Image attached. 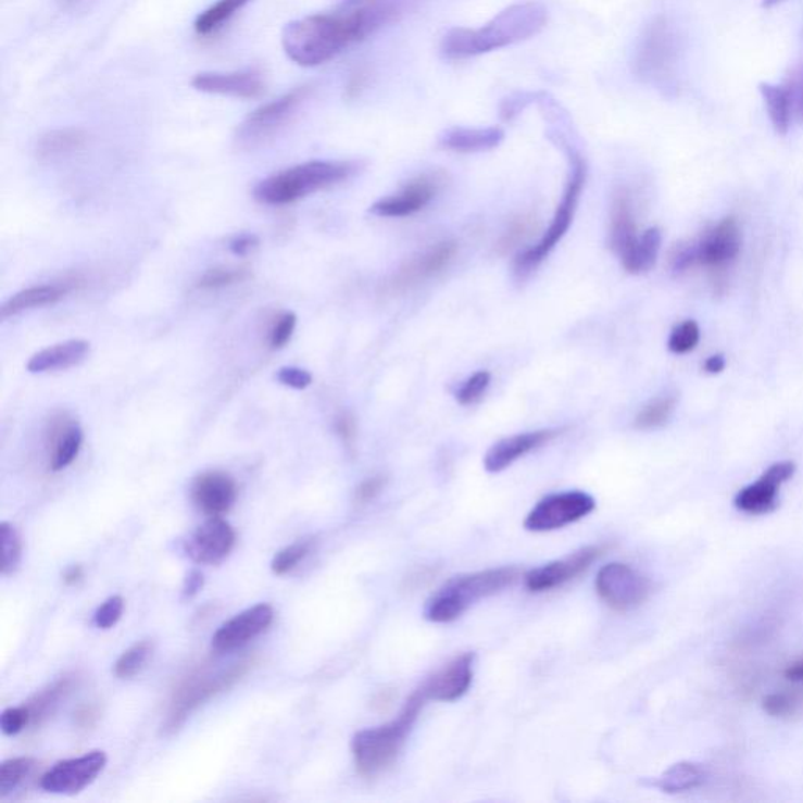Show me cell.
<instances>
[{
    "instance_id": "obj_41",
    "label": "cell",
    "mask_w": 803,
    "mask_h": 803,
    "mask_svg": "<svg viewBox=\"0 0 803 803\" xmlns=\"http://www.w3.org/2000/svg\"><path fill=\"white\" fill-rule=\"evenodd\" d=\"M700 341V328L697 322L686 321L674 328L670 338H668V350L682 355V353L692 352Z\"/></svg>"
},
{
    "instance_id": "obj_49",
    "label": "cell",
    "mask_w": 803,
    "mask_h": 803,
    "mask_svg": "<svg viewBox=\"0 0 803 803\" xmlns=\"http://www.w3.org/2000/svg\"><path fill=\"white\" fill-rule=\"evenodd\" d=\"M277 380L285 387L305 389L313 384V375L300 367H283L278 371Z\"/></svg>"
},
{
    "instance_id": "obj_45",
    "label": "cell",
    "mask_w": 803,
    "mask_h": 803,
    "mask_svg": "<svg viewBox=\"0 0 803 803\" xmlns=\"http://www.w3.org/2000/svg\"><path fill=\"white\" fill-rule=\"evenodd\" d=\"M123 612H125V600L118 595L111 597L95 612V625L101 629H111L118 624Z\"/></svg>"
},
{
    "instance_id": "obj_30",
    "label": "cell",
    "mask_w": 803,
    "mask_h": 803,
    "mask_svg": "<svg viewBox=\"0 0 803 803\" xmlns=\"http://www.w3.org/2000/svg\"><path fill=\"white\" fill-rule=\"evenodd\" d=\"M706 780V770L700 764L681 762L668 767L657 780V787L667 794H678L702 787Z\"/></svg>"
},
{
    "instance_id": "obj_17",
    "label": "cell",
    "mask_w": 803,
    "mask_h": 803,
    "mask_svg": "<svg viewBox=\"0 0 803 803\" xmlns=\"http://www.w3.org/2000/svg\"><path fill=\"white\" fill-rule=\"evenodd\" d=\"M443 179L438 175H423L406 184L401 192L389 195L373 204L371 212L377 217L402 218L410 217L423 211L437 197Z\"/></svg>"
},
{
    "instance_id": "obj_18",
    "label": "cell",
    "mask_w": 803,
    "mask_h": 803,
    "mask_svg": "<svg viewBox=\"0 0 803 803\" xmlns=\"http://www.w3.org/2000/svg\"><path fill=\"white\" fill-rule=\"evenodd\" d=\"M457 254V243L446 240L430 247L399 268L398 274L389 283L391 291L402 292L415 288L419 283L426 281L435 275L443 272V268L454 260Z\"/></svg>"
},
{
    "instance_id": "obj_6",
    "label": "cell",
    "mask_w": 803,
    "mask_h": 803,
    "mask_svg": "<svg viewBox=\"0 0 803 803\" xmlns=\"http://www.w3.org/2000/svg\"><path fill=\"white\" fill-rule=\"evenodd\" d=\"M586 162L579 155H576L573 159V172L572 176H569L567 189H565L564 197H562L557 209H555L550 228L547 229V233H544L536 246L523 251L516 258L515 272L518 274V277H527L530 272L536 271L550 256L551 251L561 242L562 237L567 235L573 218H575L576 209H578L579 198H581L584 184H586Z\"/></svg>"
},
{
    "instance_id": "obj_38",
    "label": "cell",
    "mask_w": 803,
    "mask_h": 803,
    "mask_svg": "<svg viewBox=\"0 0 803 803\" xmlns=\"http://www.w3.org/2000/svg\"><path fill=\"white\" fill-rule=\"evenodd\" d=\"M0 540H2V575H13L23 561V540L16 527L7 522L0 525Z\"/></svg>"
},
{
    "instance_id": "obj_33",
    "label": "cell",
    "mask_w": 803,
    "mask_h": 803,
    "mask_svg": "<svg viewBox=\"0 0 803 803\" xmlns=\"http://www.w3.org/2000/svg\"><path fill=\"white\" fill-rule=\"evenodd\" d=\"M74 688V677L60 678L54 685L46 688L45 691L37 693L30 702L27 703L28 713H30L32 725L41 724L46 717L54 713L57 706Z\"/></svg>"
},
{
    "instance_id": "obj_46",
    "label": "cell",
    "mask_w": 803,
    "mask_h": 803,
    "mask_svg": "<svg viewBox=\"0 0 803 803\" xmlns=\"http://www.w3.org/2000/svg\"><path fill=\"white\" fill-rule=\"evenodd\" d=\"M699 261V246L697 243L681 242L674 247L670 251L672 272L675 275L686 274L693 264Z\"/></svg>"
},
{
    "instance_id": "obj_61",
    "label": "cell",
    "mask_w": 803,
    "mask_h": 803,
    "mask_svg": "<svg viewBox=\"0 0 803 803\" xmlns=\"http://www.w3.org/2000/svg\"><path fill=\"white\" fill-rule=\"evenodd\" d=\"M66 3H74L77 2V0H65Z\"/></svg>"
},
{
    "instance_id": "obj_5",
    "label": "cell",
    "mask_w": 803,
    "mask_h": 803,
    "mask_svg": "<svg viewBox=\"0 0 803 803\" xmlns=\"http://www.w3.org/2000/svg\"><path fill=\"white\" fill-rule=\"evenodd\" d=\"M519 578L516 568H493L457 576L434 593L424 607V617L434 624H451L462 617L474 603L497 595Z\"/></svg>"
},
{
    "instance_id": "obj_31",
    "label": "cell",
    "mask_w": 803,
    "mask_h": 803,
    "mask_svg": "<svg viewBox=\"0 0 803 803\" xmlns=\"http://www.w3.org/2000/svg\"><path fill=\"white\" fill-rule=\"evenodd\" d=\"M760 91L769 113L770 123L780 136H787L791 127L792 97L781 85L762 84Z\"/></svg>"
},
{
    "instance_id": "obj_10",
    "label": "cell",
    "mask_w": 803,
    "mask_h": 803,
    "mask_svg": "<svg viewBox=\"0 0 803 803\" xmlns=\"http://www.w3.org/2000/svg\"><path fill=\"white\" fill-rule=\"evenodd\" d=\"M597 592L614 611L635 610L649 598L651 586L645 576L629 565L614 562L598 572Z\"/></svg>"
},
{
    "instance_id": "obj_3",
    "label": "cell",
    "mask_w": 803,
    "mask_h": 803,
    "mask_svg": "<svg viewBox=\"0 0 803 803\" xmlns=\"http://www.w3.org/2000/svg\"><path fill=\"white\" fill-rule=\"evenodd\" d=\"M426 703V697L417 689L406 700L398 719L388 722L381 727L361 730L353 736V760L361 777L381 776L396 763Z\"/></svg>"
},
{
    "instance_id": "obj_22",
    "label": "cell",
    "mask_w": 803,
    "mask_h": 803,
    "mask_svg": "<svg viewBox=\"0 0 803 803\" xmlns=\"http://www.w3.org/2000/svg\"><path fill=\"white\" fill-rule=\"evenodd\" d=\"M699 263L720 271L736 260L742 246L741 228L736 218H724L703 235L699 243Z\"/></svg>"
},
{
    "instance_id": "obj_37",
    "label": "cell",
    "mask_w": 803,
    "mask_h": 803,
    "mask_svg": "<svg viewBox=\"0 0 803 803\" xmlns=\"http://www.w3.org/2000/svg\"><path fill=\"white\" fill-rule=\"evenodd\" d=\"M35 766H37V760L28 758V756L3 762L0 766V798L5 799L7 795L16 791V788L30 776Z\"/></svg>"
},
{
    "instance_id": "obj_21",
    "label": "cell",
    "mask_w": 803,
    "mask_h": 803,
    "mask_svg": "<svg viewBox=\"0 0 803 803\" xmlns=\"http://www.w3.org/2000/svg\"><path fill=\"white\" fill-rule=\"evenodd\" d=\"M195 90L239 99L261 98L265 91L263 76L256 71L236 73H200L192 79Z\"/></svg>"
},
{
    "instance_id": "obj_52",
    "label": "cell",
    "mask_w": 803,
    "mask_h": 803,
    "mask_svg": "<svg viewBox=\"0 0 803 803\" xmlns=\"http://www.w3.org/2000/svg\"><path fill=\"white\" fill-rule=\"evenodd\" d=\"M260 246V239L254 235H240L229 242V250L236 256H246L250 251L256 249Z\"/></svg>"
},
{
    "instance_id": "obj_44",
    "label": "cell",
    "mask_w": 803,
    "mask_h": 803,
    "mask_svg": "<svg viewBox=\"0 0 803 803\" xmlns=\"http://www.w3.org/2000/svg\"><path fill=\"white\" fill-rule=\"evenodd\" d=\"M30 725L32 717L26 705L7 707L0 716V728L7 736L20 735Z\"/></svg>"
},
{
    "instance_id": "obj_24",
    "label": "cell",
    "mask_w": 803,
    "mask_h": 803,
    "mask_svg": "<svg viewBox=\"0 0 803 803\" xmlns=\"http://www.w3.org/2000/svg\"><path fill=\"white\" fill-rule=\"evenodd\" d=\"M77 285H79L77 279H68V281L55 283V285L34 286V288L24 289V291L14 293L0 308L2 319L17 316V314L24 313V311L35 310V308L55 305L57 302L65 299L71 291H74Z\"/></svg>"
},
{
    "instance_id": "obj_26",
    "label": "cell",
    "mask_w": 803,
    "mask_h": 803,
    "mask_svg": "<svg viewBox=\"0 0 803 803\" xmlns=\"http://www.w3.org/2000/svg\"><path fill=\"white\" fill-rule=\"evenodd\" d=\"M504 140V130L501 127H484V129H472V127H452L444 130L440 137V145L444 150L454 153L469 154L484 153L494 150Z\"/></svg>"
},
{
    "instance_id": "obj_57",
    "label": "cell",
    "mask_w": 803,
    "mask_h": 803,
    "mask_svg": "<svg viewBox=\"0 0 803 803\" xmlns=\"http://www.w3.org/2000/svg\"><path fill=\"white\" fill-rule=\"evenodd\" d=\"M785 677L791 679V681H803V661L790 665L785 672Z\"/></svg>"
},
{
    "instance_id": "obj_20",
    "label": "cell",
    "mask_w": 803,
    "mask_h": 803,
    "mask_svg": "<svg viewBox=\"0 0 803 803\" xmlns=\"http://www.w3.org/2000/svg\"><path fill=\"white\" fill-rule=\"evenodd\" d=\"M190 493L201 512L209 516H222L231 511L239 490L228 473L206 472L195 477Z\"/></svg>"
},
{
    "instance_id": "obj_7",
    "label": "cell",
    "mask_w": 803,
    "mask_h": 803,
    "mask_svg": "<svg viewBox=\"0 0 803 803\" xmlns=\"http://www.w3.org/2000/svg\"><path fill=\"white\" fill-rule=\"evenodd\" d=\"M253 664V660L240 661V663L233 664L231 667L215 675L201 674L187 678L179 686L178 691L173 695L172 703H170L164 724L165 733H175L176 730H179L180 725L189 719L195 710L204 705L217 693L235 686Z\"/></svg>"
},
{
    "instance_id": "obj_42",
    "label": "cell",
    "mask_w": 803,
    "mask_h": 803,
    "mask_svg": "<svg viewBox=\"0 0 803 803\" xmlns=\"http://www.w3.org/2000/svg\"><path fill=\"white\" fill-rule=\"evenodd\" d=\"M534 229H536V218L532 215H522V217L516 218L507 233L499 240V253H509V251L519 247V243L525 242L527 237L532 235Z\"/></svg>"
},
{
    "instance_id": "obj_55",
    "label": "cell",
    "mask_w": 803,
    "mask_h": 803,
    "mask_svg": "<svg viewBox=\"0 0 803 803\" xmlns=\"http://www.w3.org/2000/svg\"><path fill=\"white\" fill-rule=\"evenodd\" d=\"M83 578L84 569L83 567H79V565H73V567L66 569L65 575H63V581L68 584V586H76V584L83 581Z\"/></svg>"
},
{
    "instance_id": "obj_14",
    "label": "cell",
    "mask_w": 803,
    "mask_h": 803,
    "mask_svg": "<svg viewBox=\"0 0 803 803\" xmlns=\"http://www.w3.org/2000/svg\"><path fill=\"white\" fill-rule=\"evenodd\" d=\"M275 611L271 604L261 603L250 610L240 612L231 620L223 624L212 638V649L218 653H229L263 635L265 629L272 625Z\"/></svg>"
},
{
    "instance_id": "obj_11",
    "label": "cell",
    "mask_w": 803,
    "mask_h": 803,
    "mask_svg": "<svg viewBox=\"0 0 803 803\" xmlns=\"http://www.w3.org/2000/svg\"><path fill=\"white\" fill-rule=\"evenodd\" d=\"M105 764L108 755L102 750H91L77 758L59 762L41 777V788L51 794H79L97 780Z\"/></svg>"
},
{
    "instance_id": "obj_59",
    "label": "cell",
    "mask_w": 803,
    "mask_h": 803,
    "mask_svg": "<svg viewBox=\"0 0 803 803\" xmlns=\"http://www.w3.org/2000/svg\"><path fill=\"white\" fill-rule=\"evenodd\" d=\"M780 2H783V0H764L763 5L767 7V9H770V7H776Z\"/></svg>"
},
{
    "instance_id": "obj_19",
    "label": "cell",
    "mask_w": 803,
    "mask_h": 803,
    "mask_svg": "<svg viewBox=\"0 0 803 803\" xmlns=\"http://www.w3.org/2000/svg\"><path fill=\"white\" fill-rule=\"evenodd\" d=\"M474 677V654L465 653L444 665L423 686L419 691L424 693L427 702H455L469 691Z\"/></svg>"
},
{
    "instance_id": "obj_51",
    "label": "cell",
    "mask_w": 803,
    "mask_h": 803,
    "mask_svg": "<svg viewBox=\"0 0 803 803\" xmlns=\"http://www.w3.org/2000/svg\"><path fill=\"white\" fill-rule=\"evenodd\" d=\"M335 430L347 448H353L356 441V421L350 413H341L335 421Z\"/></svg>"
},
{
    "instance_id": "obj_54",
    "label": "cell",
    "mask_w": 803,
    "mask_h": 803,
    "mask_svg": "<svg viewBox=\"0 0 803 803\" xmlns=\"http://www.w3.org/2000/svg\"><path fill=\"white\" fill-rule=\"evenodd\" d=\"M99 711L97 706L85 705L79 707L76 713V724L79 727L88 728L98 720Z\"/></svg>"
},
{
    "instance_id": "obj_4",
    "label": "cell",
    "mask_w": 803,
    "mask_h": 803,
    "mask_svg": "<svg viewBox=\"0 0 803 803\" xmlns=\"http://www.w3.org/2000/svg\"><path fill=\"white\" fill-rule=\"evenodd\" d=\"M350 162L313 161L283 170L254 187L253 197L267 206H285L336 186L353 175Z\"/></svg>"
},
{
    "instance_id": "obj_2",
    "label": "cell",
    "mask_w": 803,
    "mask_h": 803,
    "mask_svg": "<svg viewBox=\"0 0 803 803\" xmlns=\"http://www.w3.org/2000/svg\"><path fill=\"white\" fill-rule=\"evenodd\" d=\"M547 23L548 10L541 3H513L484 27L452 28L444 35L441 52L451 60L488 54L536 37L547 27Z\"/></svg>"
},
{
    "instance_id": "obj_29",
    "label": "cell",
    "mask_w": 803,
    "mask_h": 803,
    "mask_svg": "<svg viewBox=\"0 0 803 803\" xmlns=\"http://www.w3.org/2000/svg\"><path fill=\"white\" fill-rule=\"evenodd\" d=\"M661 243H663V235H661L660 229H647L642 236H639L635 247L622 258L625 271L632 275L645 274V272L651 271L656 264Z\"/></svg>"
},
{
    "instance_id": "obj_34",
    "label": "cell",
    "mask_w": 803,
    "mask_h": 803,
    "mask_svg": "<svg viewBox=\"0 0 803 803\" xmlns=\"http://www.w3.org/2000/svg\"><path fill=\"white\" fill-rule=\"evenodd\" d=\"M249 2L250 0H217L214 5L209 7L197 17L195 32L198 35H209L218 30L226 21L231 20Z\"/></svg>"
},
{
    "instance_id": "obj_39",
    "label": "cell",
    "mask_w": 803,
    "mask_h": 803,
    "mask_svg": "<svg viewBox=\"0 0 803 803\" xmlns=\"http://www.w3.org/2000/svg\"><path fill=\"white\" fill-rule=\"evenodd\" d=\"M313 541L303 540L283 548L272 561V572L278 576L288 575L293 568L299 567L300 562L305 561L308 554L311 553Z\"/></svg>"
},
{
    "instance_id": "obj_48",
    "label": "cell",
    "mask_w": 803,
    "mask_h": 803,
    "mask_svg": "<svg viewBox=\"0 0 803 803\" xmlns=\"http://www.w3.org/2000/svg\"><path fill=\"white\" fill-rule=\"evenodd\" d=\"M297 327V316L293 313H286L279 317L275 327L271 331V347L274 350L283 349L291 341L293 331Z\"/></svg>"
},
{
    "instance_id": "obj_12",
    "label": "cell",
    "mask_w": 803,
    "mask_h": 803,
    "mask_svg": "<svg viewBox=\"0 0 803 803\" xmlns=\"http://www.w3.org/2000/svg\"><path fill=\"white\" fill-rule=\"evenodd\" d=\"M604 551H606L604 547L582 548L562 561L551 562L543 567L532 569L526 575V587L530 592L541 593L565 586L592 567L593 562L598 561Z\"/></svg>"
},
{
    "instance_id": "obj_47",
    "label": "cell",
    "mask_w": 803,
    "mask_h": 803,
    "mask_svg": "<svg viewBox=\"0 0 803 803\" xmlns=\"http://www.w3.org/2000/svg\"><path fill=\"white\" fill-rule=\"evenodd\" d=\"M798 707L795 697L787 692L769 693L763 700V710L773 717H790L798 711Z\"/></svg>"
},
{
    "instance_id": "obj_35",
    "label": "cell",
    "mask_w": 803,
    "mask_h": 803,
    "mask_svg": "<svg viewBox=\"0 0 803 803\" xmlns=\"http://www.w3.org/2000/svg\"><path fill=\"white\" fill-rule=\"evenodd\" d=\"M675 406H677V398L675 396H663V398L654 399L647 403L639 415L636 416L635 427L639 430H654L665 426L674 415Z\"/></svg>"
},
{
    "instance_id": "obj_36",
    "label": "cell",
    "mask_w": 803,
    "mask_h": 803,
    "mask_svg": "<svg viewBox=\"0 0 803 803\" xmlns=\"http://www.w3.org/2000/svg\"><path fill=\"white\" fill-rule=\"evenodd\" d=\"M154 645L150 640H141L127 649L115 664V675L122 679H129L139 675L148 661L153 656Z\"/></svg>"
},
{
    "instance_id": "obj_32",
    "label": "cell",
    "mask_w": 803,
    "mask_h": 803,
    "mask_svg": "<svg viewBox=\"0 0 803 803\" xmlns=\"http://www.w3.org/2000/svg\"><path fill=\"white\" fill-rule=\"evenodd\" d=\"M87 137L79 129H59L45 134L37 145V155L41 161H51V159L60 158L80 150L84 147Z\"/></svg>"
},
{
    "instance_id": "obj_23",
    "label": "cell",
    "mask_w": 803,
    "mask_h": 803,
    "mask_svg": "<svg viewBox=\"0 0 803 803\" xmlns=\"http://www.w3.org/2000/svg\"><path fill=\"white\" fill-rule=\"evenodd\" d=\"M561 430L543 429L536 431H526V434L515 435V437L504 438L498 441L484 459V466L488 473H501L512 466L516 460L525 457L530 452L537 451L541 446L553 441Z\"/></svg>"
},
{
    "instance_id": "obj_28",
    "label": "cell",
    "mask_w": 803,
    "mask_h": 803,
    "mask_svg": "<svg viewBox=\"0 0 803 803\" xmlns=\"http://www.w3.org/2000/svg\"><path fill=\"white\" fill-rule=\"evenodd\" d=\"M638 239V226H636L635 214H632L631 200L626 193L617 195L612 204L611 249L622 260L635 247Z\"/></svg>"
},
{
    "instance_id": "obj_53",
    "label": "cell",
    "mask_w": 803,
    "mask_h": 803,
    "mask_svg": "<svg viewBox=\"0 0 803 803\" xmlns=\"http://www.w3.org/2000/svg\"><path fill=\"white\" fill-rule=\"evenodd\" d=\"M204 578L200 572L193 569L187 575L186 582H184V597L193 598L200 590L203 589Z\"/></svg>"
},
{
    "instance_id": "obj_27",
    "label": "cell",
    "mask_w": 803,
    "mask_h": 803,
    "mask_svg": "<svg viewBox=\"0 0 803 803\" xmlns=\"http://www.w3.org/2000/svg\"><path fill=\"white\" fill-rule=\"evenodd\" d=\"M90 353V344L83 339H71L35 353L27 363L28 373L42 374L52 371L70 369L83 363Z\"/></svg>"
},
{
    "instance_id": "obj_13",
    "label": "cell",
    "mask_w": 803,
    "mask_h": 803,
    "mask_svg": "<svg viewBox=\"0 0 803 803\" xmlns=\"http://www.w3.org/2000/svg\"><path fill=\"white\" fill-rule=\"evenodd\" d=\"M675 42L668 24L664 20L654 21L640 42L636 68L647 80H663L674 65Z\"/></svg>"
},
{
    "instance_id": "obj_56",
    "label": "cell",
    "mask_w": 803,
    "mask_h": 803,
    "mask_svg": "<svg viewBox=\"0 0 803 803\" xmlns=\"http://www.w3.org/2000/svg\"><path fill=\"white\" fill-rule=\"evenodd\" d=\"M725 364L727 363H725L724 355H713L706 360L705 371L707 374H720L725 369Z\"/></svg>"
},
{
    "instance_id": "obj_40",
    "label": "cell",
    "mask_w": 803,
    "mask_h": 803,
    "mask_svg": "<svg viewBox=\"0 0 803 803\" xmlns=\"http://www.w3.org/2000/svg\"><path fill=\"white\" fill-rule=\"evenodd\" d=\"M251 277L250 271L247 268H211L206 274L198 279V289L203 291H215V289L228 288V286L243 283Z\"/></svg>"
},
{
    "instance_id": "obj_8",
    "label": "cell",
    "mask_w": 803,
    "mask_h": 803,
    "mask_svg": "<svg viewBox=\"0 0 803 803\" xmlns=\"http://www.w3.org/2000/svg\"><path fill=\"white\" fill-rule=\"evenodd\" d=\"M308 88H297L291 93L283 95L275 101L261 105L247 116L246 122L237 129L236 141L240 148H256L275 136L289 120L296 115L308 97Z\"/></svg>"
},
{
    "instance_id": "obj_1",
    "label": "cell",
    "mask_w": 803,
    "mask_h": 803,
    "mask_svg": "<svg viewBox=\"0 0 803 803\" xmlns=\"http://www.w3.org/2000/svg\"><path fill=\"white\" fill-rule=\"evenodd\" d=\"M392 14L388 5H371L347 14H313L292 21L283 28V49L297 65H324L349 46L373 35Z\"/></svg>"
},
{
    "instance_id": "obj_58",
    "label": "cell",
    "mask_w": 803,
    "mask_h": 803,
    "mask_svg": "<svg viewBox=\"0 0 803 803\" xmlns=\"http://www.w3.org/2000/svg\"><path fill=\"white\" fill-rule=\"evenodd\" d=\"M799 112L803 116V79L801 84V90H799Z\"/></svg>"
},
{
    "instance_id": "obj_9",
    "label": "cell",
    "mask_w": 803,
    "mask_h": 803,
    "mask_svg": "<svg viewBox=\"0 0 803 803\" xmlns=\"http://www.w3.org/2000/svg\"><path fill=\"white\" fill-rule=\"evenodd\" d=\"M595 499L584 491H565L541 499L526 516L525 527L530 532H550L573 525L595 511Z\"/></svg>"
},
{
    "instance_id": "obj_60",
    "label": "cell",
    "mask_w": 803,
    "mask_h": 803,
    "mask_svg": "<svg viewBox=\"0 0 803 803\" xmlns=\"http://www.w3.org/2000/svg\"><path fill=\"white\" fill-rule=\"evenodd\" d=\"M361 0H344L346 5H353V3H359Z\"/></svg>"
},
{
    "instance_id": "obj_43",
    "label": "cell",
    "mask_w": 803,
    "mask_h": 803,
    "mask_svg": "<svg viewBox=\"0 0 803 803\" xmlns=\"http://www.w3.org/2000/svg\"><path fill=\"white\" fill-rule=\"evenodd\" d=\"M491 384V374L488 371H479L473 374L465 384L455 392V399L460 405H473L479 402Z\"/></svg>"
},
{
    "instance_id": "obj_15",
    "label": "cell",
    "mask_w": 803,
    "mask_h": 803,
    "mask_svg": "<svg viewBox=\"0 0 803 803\" xmlns=\"http://www.w3.org/2000/svg\"><path fill=\"white\" fill-rule=\"evenodd\" d=\"M795 473L792 462L774 463L756 482L742 488L735 498V507L749 515H766L777 507L778 491Z\"/></svg>"
},
{
    "instance_id": "obj_50",
    "label": "cell",
    "mask_w": 803,
    "mask_h": 803,
    "mask_svg": "<svg viewBox=\"0 0 803 803\" xmlns=\"http://www.w3.org/2000/svg\"><path fill=\"white\" fill-rule=\"evenodd\" d=\"M387 479L384 476H374L363 480L355 491L356 504L364 505L373 502L384 491Z\"/></svg>"
},
{
    "instance_id": "obj_16",
    "label": "cell",
    "mask_w": 803,
    "mask_h": 803,
    "mask_svg": "<svg viewBox=\"0 0 803 803\" xmlns=\"http://www.w3.org/2000/svg\"><path fill=\"white\" fill-rule=\"evenodd\" d=\"M236 544V532L221 516H212L186 541V553L197 564L217 565Z\"/></svg>"
},
{
    "instance_id": "obj_25",
    "label": "cell",
    "mask_w": 803,
    "mask_h": 803,
    "mask_svg": "<svg viewBox=\"0 0 803 803\" xmlns=\"http://www.w3.org/2000/svg\"><path fill=\"white\" fill-rule=\"evenodd\" d=\"M84 443V431L65 415L51 421L49 444H51V469L62 472L79 455Z\"/></svg>"
}]
</instances>
